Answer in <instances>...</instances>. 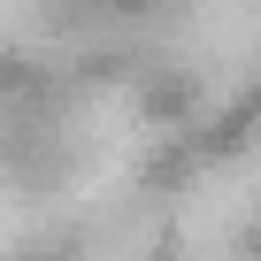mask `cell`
Returning a JSON list of instances; mask_svg holds the SVG:
<instances>
[{
    "instance_id": "obj_1",
    "label": "cell",
    "mask_w": 261,
    "mask_h": 261,
    "mask_svg": "<svg viewBox=\"0 0 261 261\" xmlns=\"http://www.w3.org/2000/svg\"><path fill=\"white\" fill-rule=\"evenodd\" d=\"M115 8H146V0H115Z\"/></svg>"
}]
</instances>
